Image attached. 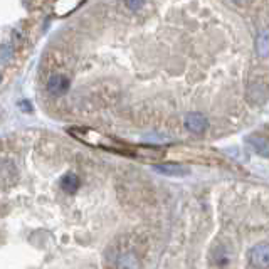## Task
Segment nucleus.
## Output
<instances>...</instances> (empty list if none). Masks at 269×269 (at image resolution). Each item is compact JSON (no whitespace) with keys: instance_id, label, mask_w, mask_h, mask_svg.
I'll list each match as a JSON object with an SVG mask.
<instances>
[{"instance_id":"f257e3e1","label":"nucleus","mask_w":269,"mask_h":269,"mask_svg":"<svg viewBox=\"0 0 269 269\" xmlns=\"http://www.w3.org/2000/svg\"><path fill=\"white\" fill-rule=\"evenodd\" d=\"M68 131H69V135L74 136L76 140H79V142L86 143V145H91V147L105 148V150L118 152V153H136V155H138V148H136V150H131L128 145L119 143L115 138H111V136L103 135L96 130H91V128L71 126Z\"/></svg>"},{"instance_id":"f03ea898","label":"nucleus","mask_w":269,"mask_h":269,"mask_svg":"<svg viewBox=\"0 0 269 269\" xmlns=\"http://www.w3.org/2000/svg\"><path fill=\"white\" fill-rule=\"evenodd\" d=\"M249 264L254 269H269V244H258L249 251Z\"/></svg>"},{"instance_id":"7ed1b4c3","label":"nucleus","mask_w":269,"mask_h":269,"mask_svg":"<svg viewBox=\"0 0 269 269\" xmlns=\"http://www.w3.org/2000/svg\"><path fill=\"white\" fill-rule=\"evenodd\" d=\"M69 86H71V82H69L68 76H64V74H52V76L49 77L45 88H47L49 94H54V96H61V94L68 93Z\"/></svg>"},{"instance_id":"20e7f679","label":"nucleus","mask_w":269,"mask_h":269,"mask_svg":"<svg viewBox=\"0 0 269 269\" xmlns=\"http://www.w3.org/2000/svg\"><path fill=\"white\" fill-rule=\"evenodd\" d=\"M185 126H187V130L192 131V133L200 135L209 128V121H207V118L202 113L193 111V113H189L187 116H185Z\"/></svg>"},{"instance_id":"39448f33","label":"nucleus","mask_w":269,"mask_h":269,"mask_svg":"<svg viewBox=\"0 0 269 269\" xmlns=\"http://www.w3.org/2000/svg\"><path fill=\"white\" fill-rule=\"evenodd\" d=\"M246 143L251 145V148H254L256 153L263 156H269V140L263 135H249L246 138Z\"/></svg>"},{"instance_id":"423d86ee","label":"nucleus","mask_w":269,"mask_h":269,"mask_svg":"<svg viewBox=\"0 0 269 269\" xmlns=\"http://www.w3.org/2000/svg\"><path fill=\"white\" fill-rule=\"evenodd\" d=\"M256 52H258L261 57L269 56V31L268 29H263V31L259 32L258 39H256Z\"/></svg>"},{"instance_id":"0eeeda50","label":"nucleus","mask_w":269,"mask_h":269,"mask_svg":"<svg viewBox=\"0 0 269 269\" xmlns=\"http://www.w3.org/2000/svg\"><path fill=\"white\" fill-rule=\"evenodd\" d=\"M79 177L76 173H66V175L61 179V189L68 193H74L77 189H79Z\"/></svg>"},{"instance_id":"6e6552de","label":"nucleus","mask_w":269,"mask_h":269,"mask_svg":"<svg viewBox=\"0 0 269 269\" xmlns=\"http://www.w3.org/2000/svg\"><path fill=\"white\" fill-rule=\"evenodd\" d=\"M156 170L165 173V175H187L189 173V168L187 167H182V165H177V163H167V165H156Z\"/></svg>"},{"instance_id":"1a4fd4ad","label":"nucleus","mask_w":269,"mask_h":269,"mask_svg":"<svg viewBox=\"0 0 269 269\" xmlns=\"http://www.w3.org/2000/svg\"><path fill=\"white\" fill-rule=\"evenodd\" d=\"M12 59V49L7 47V45H3V47H0V66H5L9 64V61Z\"/></svg>"},{"instance_id":"9d476101","label":"nucleus","mask_w":269,"mask_h":269,"mask_svg":"<svg viewBox=\"0 0 269 269\" xmlns=\"http://www.w3.org/2000/svg\"><path fill=\"white\" fill-rule=\"evenodd\" d=\"M256 86H258V88H259V84H256ZM258 93H259V94H263L264 98L268 96V91H261V89H259ZM249 96H251V98L254 96V86H251V88H249Z\"/></svg>"},{"instance_id":"9b49d317","label":"nucleus","mask_w":269,"mask_h":269,"mask_svg":"<svg viewBox=\"0 0 269 269\" xmlns=\"http://www.w3.org/2000/svg\"><path fill=\"white\" fill-rule=\"evenodd\" d=\"M126 5L131 7V9H140L143 5V2H126Z\"/></svg>"},{"instance_id":"f8f14e48","label":"nucleus","mask_w":269,"mask_h":269,"mask_svg":"<svg viewBox=\"0 0 269 269\" xmlns=\"http://www.w3.org/2000/svg\"><path fill=\"white\" fill-rule=\"evenodd\" d=\"M0 79H2V76H0Z\"/></svg>"}]
</instances>
